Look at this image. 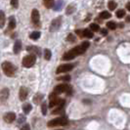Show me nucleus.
<instances>
[{"label": "nucleus", "mask_w": 130, "mask_h": 130, "mask_svg": "<svg viewBox=\"0 0 130 130\" xmlns=\"http://www.w3.org/2000/svg\"><path fill=\"white\" fill-rule=\"evenodd\" d=\"M63 6V1H61V0H59L57 2H55V5H54V10L55 11H59L61 8Z\"/></svg>", "instance_id": "obj_23"}, {"label": "nucleus", "mask_w": 130, "mask_h": 130, "mask_svg": "<svg viewBox=\"0 0 130 130\" xmlns=\"http://www.w3.org/2000/svg\"><path fill=\"white\" fill-rule=\"evenodd\" d=\"M42 98H43V95L39 93V94H36V95L34 96V99H33V101H34V103H35V104H38L39 102L42 100Z\"/></svg>", "instance_id": "obj_25"}, {"label": "nucleus", "mask_w": 130, "mask_h": 130, "mask_svg": "<svg viewBox=\"0 0 130 130\" xmlns=\"http://www.w3.org/2000/svg\"><path fill=\"white\" fill-rule=\"evenodd\" d=\"M74 10H75V6H74L73 4H71L70 6L67 7V11H66V13H67V15H71V14H72L73 12H74Z\"/></svg>", "instance_id": "obj_19"}, {"label": "nucleus", "mask_w": 130, "mask_h": 130, "mask_svg": "<svg viewBox=\"0 0 130 130\" xmlns=\"http://www.w3.org/2000/svg\"><path fill=\"white\" fill-rule=\"evenodd\" d=\"M41 111H42L43 116H46V113H47V105H46V103H43L41 105Z\"/></svg>", "instance_id": "obj_32"}, {"label": "nucleus", "mask_w": 130, "mask_h": 130, "mask_svg": "<svg viewBox=\"0 0 130 130\" xmlns=\"http://www.w3.org/2000/svg\"><path fill=\"white\" fill-rule=\"evenodd\" d=\"M27 89H26V87H21V89H20V92H19V97H20V100L21 101H25L27 97Z\"/></svg>", "instance_id": "obj_12"}, {"label": "nucleus", "mask_w": 130, "mask_h": 130, "mask_svg": "<svg viewBox=\"0 0 130 130\" xmlns=\"http://www.w3.org/2000/svg\"><path fill=\"white\" fill-rule=\"evenodd\" d=\"M43 4L46 8L50 9V8H53L54 5H55V1L54 0H43Z\"/></svg>", "instance_id": "obj_16"}, {"label": "nucleus", "mask_w": 130, "mask_h": 130, "mask_svg": "<svg viewBox=\"0 0 130 130\" xmlns=\"http://www.w3.org/2000/svg\"><path fill=\"white\" fill-rule=\"evenodd\" d=\"M73 69V65L72 64H65V65H61L60 67H58L56 72L57 73H63V72H68L70 71H72Z\"/></svg>", "instance_id": "obj_7"}, {"label": "nucleus", "mask_w": 130, "mask_h": 130, "mask_svg": "<svg viewBox=\"0 0 130 130\" xmlns=\"http://www.w3.org/2000/svg\"><path fill=\"white\" fill-rule=\"evenodd\" d=\"M11 5L14 8H18V6H19V0H11Z\"/></svg>", "instance_id": "obj_34"}, {"label": "nucleus", "mask_w": 130, "mask_h": 130, "mask_svg": "<svg viewBox=\"0 0 130 130\" xmlns=\"http://www.w3.org/2000/svg\"><path fill=\"white\" fill-rule=\"evenodd\" d=\"M51 56H52L51 51H50L49 49H45V50H44V59L47 60V61H49V60L51 59Z\"/></svg>", "instance_id": "obj_24"}, {"label": "nucleus", "mask_w": 130, "mask_h": 130, "mask_svg": "<svg viewBox=\"0 0 130 130\" xmlns=\"http://www.w3.org/2000/svg\"><path fill=\"white\" fill-rule=\"evenodd\" d=\"M111 13H109V12H107V11H104V12H102V13L100 14V18H102L103 20L109 19V18H111Z\"/></svg>", "instance_id": "obj_21"}, {"label": "nucleus", "mask_w": 130, "mask_h": 130, "mask_svg": "<svg viewBox=\"0 0 130 130\" xmlns=\"http://www.w3.org/2000/svg\"><path fill=\"white\" fill-rule=\"evenodd\" d=\"M21 49H22V42L20 40H17L15 42V44H14V49H13L14 53L15 54H19Z\"/></svg>", "instance_id": "obj_13"}, {"label": "nucleus", "mask_w": 130, "mask_h": 130, "mask_svg": "<svg viewBox=\"0 0 130 130\" xmlns=\"http://www.w3.org/2000/svg\"><path fill=\"white\" fill-rule=\"evenodd\" d=\"M82 36H84L86 38H92L93 37V32H92L90 29H84L82 30Z\"/></svg>", "instance_id": "obj_18"}, {"label": "nucleus", "mask_w": 130, "mask_h": 130, "mask_svg": "<svg viewBox=\"0 0 130 130\" xmlns=\"http://www.w3.org/2000/svg\"><path fill=\"white\" fill-rule=\"evenodd\" d=\"M126 21H127V22H130V16H128V17H127V19H126Z\"/></svg>", "instance_id": "obj_38"}, {"label": "nucleus", "mask_w": 130, "mask_h": 130, "mask_svg": "<svg viewBox=\"0 0 130 130\" xmlns=\"http://www.w3.org/2000/svg\"><path fill=\"white\" fill-rule=\"evenodd\" d=\"M107 26L111 29V30H113V29H116L117 28V25H116V23H113V22H109L108 24H107Z\"/></svg>", "instance_id": "obj_27"}, {"label": "nucleus", "mask_w": 130, "mask_h": 130, "mask_svg": "<svg viewBox=\"0 0 130 130\" xmlns=\"http://www.w3.org/2000/svg\"><path fill=\"white\" fill-rule=\"evenodd\" d=\"M62 111H63V106H62V107H58L57 109H55V110L52 111V115H59V113H62Z\"/></svg>", "instance_id": "obj_31"}, {"label": "nucleus", "mask_w": 130, "mask_h": 130, "mask_svg": "<svg viewBox=\"0 0 130 130\" xmlns=\"http://www.w3.org/2000/svg\"><path fill=\"white\" fill-rule=\"evenodd\" d=\"M29 37L33 39V40H36V39H38L40 37V32L39 31H33V32L29 34Z\"/></svg>", "instance_id": "obj_22"}, {"label": "nucleus", "mask_w": 130, "mask_h": 130, "mask_svg": "<svg viewBox=\"0 0 130 130\" xmlns=\"http://www.w3.org/2000/svg\"><path fill=\"white\" fill-rule=\"evenodd\" d=\"M126 9H127L128 11H130V2H128V3L126 4Z\"/></svg>", "instance_id": "obj_37"}, {"label": "nucleus", "mask_w": 130, "mask_h": 130, "mask_svg": "<svg viewBox=\"0 0 130 130\" xmlns=\"http://www.w3.org/2000/svg\"><path fill=\"white\" fill-rule=\"evenodd\" d=\"M15 118H16V115H15V112H12V111L7 112V113L4 115V117H3L4 121L7 122V123H12L14 120H15Z\"/></svg>", "instance_id": "obj_10"}, {"label": "nucleus", "mask_w": 130, "mask_h": 130, "mask_svg": "<svg viewBox=\"0 0 130 130\" xmlns=\"http://www.w3.org/2000/svg\"><path fill=\"white\" fill-rule=\"evenodd\" d=\"M5 22H6V17L3 11H0V28H3L5 26Z\"/></svg>", "instance_id": "obj_14"}, {"label": "nucleus", "mask_w": 130, "mask_h": 130, "mask_svg": "<svg viewBox=\"0 0 130 130\" xmlns=\"http://www.w3.org/2000/svg\"><path fill=\"white\" fill-rule=\"evenodd\" d=\"M68 124V120L66 117H58L55 118L53 120H50L48 122V126L49 127H54V126H64Z\"/></svg>", "instance_id": "obj_5"}, {"label": "nucleus", "mask_w": 130, "mask_h": 130, "mask_svg": "<svg viewBox=\"0 0 130 130\" xmlns=\"http://www.w3.org/2000/svg\"><path fill=\"white\" fill-rule=\"evenodd\" d=\"M26 50H27L28 52H30V53H34V54H36V55H40L39 48L35 47V46H28V47L26 48Z\"/></svg>", "instance_id": "obj_15"}, {"label": "nucleus", "mask_w": 130, "mask_h": 130, "mask_svg": "<svg viewBox=\"0 0 130 130\" xmlns=\"http://www.w3.org/2000/svg\"><path fill=\"white\" fill-rule=\"evenodd\" d=\"M89 46H90V43H89L88 41L82 42L80 45L76 46V47H74L73 49H72L71 51L65 53L64 56H63V60H65V61H70V60L74 59L76 56H78V55L83 54V53L89 48Z\"/></svg>", "instance_id": "obj_1"}, {"label": "nucleus", "mask_w": 130, "mask_h": 130, "mask_svg": "<svg viewBox=\"0 0 130 130\" xmlns=\"http://www.w3.org/2000/svg\"><path fill=\"white\" fill-rule=\"evenodd\" d=\"M35 62H36V57L32 54H30V55H27L23 59L22 64L25 68H31L35 64Z\"/></svg>", "instance_id": "obj_4"}, {"label": "nucleus", "mask_w": 130, "mask_h": 130, "mask_svg": "<svg viewBox=\"0 0 130 130\" xmlns=\"http://www.w3.org/2000/svg\"><path fill=\"white\" fill-rule=\"evenodd\" d=\"M2 70H3V72L7 76H10V77L14 76L15 72H16V68L10 62H4L2 64Z\"/></svg>", "instance_id": "obj_2"}, {"label": "nucleus", "mask_w": 130, "mask_h": 130, "mask_svg": "<svg viewBox=\"0 0 130 130\" xmlns=\"http://www.w3.org/2000/svg\"><path fill=\"white\" fill-rule=\"evenodd\" d=\"M101 32L103 35H107V29H101Z\"/></svg>", "instance_id": "obj_36"}, {"label": "nucleus", "mask_w": 130, "mask_h": 130, "mask_svg": "<svg viewBox=\"0 0 130 130\" xmlns=\"http://www.w3.org/2000/svg\"><path fill=\"white\" fill-rule=\"evenodd\" d=\"M65 104V100L60 99V98H54L52 100H50V108H54V107H62Z\"/></svg>", "instance_id": "obj_9"}, {"label": "nucleus", "mask_w": 130, "mask_h": 130, "mask_svg": "<svg viewBox=\"0 0 130 130\" xmlns=\"http://www.w3.org/2000/svg\"><path fill=\"white\" fill-rule=\"evenodd\" d=\"M68 41L73 43V42H75V41H76V38H75V36H74L72 33H70V34L68 35Z\"/></svg>", "instance_id": "obj_28"}, {"label": "nucleus", "mask_w": 130, "mask_h": 130, "mask_svg": "<svg viewBox=\"0 0 130 130\" xmlns=\"http://www.w3.org/2000/svg\"><path fill=\"white\" fill-rule=\"evenodd\" d=\"M124 16H125V11L122 10V9H120V10H118L117 12V18H123Z\"/></svg>", "instance_id": "obj_30"}, {"label": "nucleus", "mask_w": 130, "mask_h": 130, "mask_svg": "<svg viewBox=\"0 0 130 130\" xmlns=\"http://www.w3.org/2000/svg\"><path fill=\"white\" fill-rule=\"evenodd\" d=\"M71 92H72V87L69 84H65V83L57 85L54 88V93L57 94V95L62 94V93H68V94H70Z\"/></svg>", "instance_id": "obj_3"}, {"label": "nucleus", "mask_w": 130, "mask_h": 130, "mask_svg": "<svg viewBox=\"0 0 130 130\" xmlns=\"http://www.w3.org/2000/svg\"><path fill=\"white\" fill-rule=\"evenodd\" d=\"M58 80H62V81H70V80H71V76H70V75H64V76L58 77Z\"/></svg>", "instance_id": "obj_33"}, {"label": "nucleus", "mask_w": 130, "mask_h": 130, "mask_svg": "<svg viewBox=\"0 0 130 130\" xmlns=\"http://www.w3.org/2000/svg\"><path fill=\"white\" fill-rule=\"evenodd\" d=\"M21 130H30V127H29L28 124H26V125H24V126L21 128Z\"/></svg>", "instance_id": "obj_35"}, {"label": "nucleus", "mask_w": 130, "mask_h": 130, "mask_svg": "<svg viewBox=\"0 0 130 130\" xmlns=\"http://www.w3.org/2000/svg\"><path fill=\"white\" fill-rule=\"evenodd\" d=\"M8 97H9V90L7 88L0 90V102H5Z\"/></svg>", "instance_id": "obj_11"}, {"label": "nucleus", "mask_w": 130, "mask_h": 130, "mask_svg": "<svg viewBox=\"0 0 130 130\" xmlns=\"http://www.w3.org/2000/svg\"><path fill=\"white\" fill-rule=\"evenodd\" d=\"M90 29H91V31H98V30H100V26H98L97 24H91Z\"/></svg>", "instance_id": "obj_26"}, {"label": "nucleus", "mask_w": 130, "mask_h": 130, "mask_svg": "<svg viewBox=\"0 0 130 130\" xmlns=\"http://www.w3.org/2000/svg\"><path fill=\"white\" fill-rule=\"evenodd\" d=\"M62 26V17H57L56 19H54L51 22L50 25V31L51 32H55L60 29V27Z\"/></svg>", "instance_id": "obj_6"}, {"label": "nucleus", "mask_w": 130, "mask_h": 130, "mask_svg": "<svg viewBox=\"0 0 130 130\" xmlns=\"http://www.w3.org/2000/svg\"><path fill=\"white\" fill-rule=\"evenodd\" d=\"M108 7H109V9L110 10H115L116 8H117V3L116 2H113V1H111V2H109V4H108Z\"/></svg>", "instance_id": "obj_29"}, {"label": "nucleus", "mask_w": 130, "mask_h": 130, "mask_svg": "<svg viewBox=\"0 0 130 130\" xmlns=\"http://www.w3.org/2000/svg\"><path fill=\"white\" fill-rule=\"evenodd\" d=\"M39 21H40V15H39L38 10L33 9L31 12V22L35 26H38Z\"/></svg>", "instance_id": "obj_8"}, {"label": "nucleus", "mask_w": 130, "mask_h": 130, "mask_svg": "<svg viewBox=\"0 0 130 130\" xmlns=\"http://www.w3.org/2000/svg\"><path fill=\"white\" fill-rule=\"evenodd\" d=\"M31 109H32V107L30 106V104H25L23 106V111L25 113H28L29 111H31Z\"/></svg>", "instance_id": "obj_20"}, {"label": "nucleus", "mask_w": 130, "mask_h": 130, "mask_svg": "<svg viewBox=\"0 0 130 130\" xmlns=\"http://www.w3.org/2000/svg\"><path fill=\"white\" fill-rule=\"evenodd\" d=\"M16 27V20L14 17H10L9 19V29H14Z\"/></svg>", "instance_id": "obj_17"}]
</instances>
